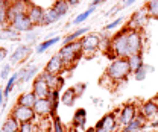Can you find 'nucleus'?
<instances>
[{"label": "nucleus", "mask_w": 158, "mask_h": 132, "mask_svg": "<svg viewBox=\"0 0 158 132\" xmlns=\"http://www.w3.org/2000/svg\"><path fill=\"white\" fill-rule=\"evenodd\" d=\"M131 68H129V64H128V59L126 58H114L111 59V62L108 64L106 70H105V76L110 82L113 84H117V82H123L128 79V76L131 75Z\"/></svg>", "instance_id": "f257e3e1"}, {"label": "nucleus", "mask_w": 158, "mask_h": 132, "mask_svg": "<svg viewBox=\"0 0 158 132\" xmlns=\"http://www.w3.org/2000/svg\"><path fill=\"white\" fill-rule=\"evenodd\" d=\"M58 55L61 56V59L64 61V65H65V70L67 68H73L76 65V62L79 61V58H82V47H81V41H72V43H67L64 44L61 49H59Z\"/></svg>", "instance_id": "f03ea898"}, {"label": "nucleus", "mask_w": 158, "mask_h": 132, "mask_svg": "<svg viewBox=\"0 0 158 132\" xmlns=\"http://www.w3.org/2000/svg\"><path fill=\"white\" fill-rule=\"evenodd\" d=\"M128 31L129 27L125 26L120 29L116 35L111 37V49L106 52V55L114 59V58H126V47H128Z\"/></svg>", "instance_id": "7ed1b4c3"}, {"label": "nucleus", "mask_w": 158, "mask_h": 132, "mask_svg": "<svg viewBox=\"0 0 158 132\" xmlns=\"http://www.w3.org/2000/svg\"><path fill=\"white\" fill-rule=\"evenodd\" d=\"M144 47V37L143 32L137 29L128 31V47H126V58L135 53H141Z\"/></svg>", "instance_id": "20e7f679"}, {"label": "nucleus", "mask_w": 158, "mask_h": 132, "mask_svg": "<svg viewBox=\"0 0 158 132\" xmlns=\"http://www.w3.org/2000/svg\"><path fill=\"white\" fill-rule=\"evenodd\" d=\"M81 47H82V55L85 58L93 56L99 49H100V35L99 34H85L79 39Z\"/></svg>", "instance_id": "39448f33"}, {"label": "nucleus", "mask_w": 158, "mask_h": 132, "mask_svg": "<svg viewBox=\"0 0 158 132\" xmlns=\"http://www.w3.org/2000/svg\"><path fill=\"white\" fill-rule=\"evenodd\" d=\"M138 108H140V106H138L137 103L129 102V103L123 105L118 111H116V114H117V120H118V126L123 128V126H126L129 122H132V120L138 115Z\"/></svg>", "instance_id": "423d86ee"}, {"label": "nucleus", "mask_w": 158, "mask_h": 132, "mask_svg": "<svg viewBox=\"0 0 158 132\" xmlns=\"http://www.w3.org/2000/svg\"><path fill=\"white\" fill-rule=\"evenodd\" d=\"M9 115H12L15 120H19L20 125H21V123H27V122H34V120L37 118L34 108L23 106V105H20V103H15V106L11 109V114H9Z\"/></svg>", "instance_id": "0eeeda50"}, {"label": "nucleus", "mask_w": 158, "mask_h": 132, "mask_svg": "<svg viewBox=\"0 0 158 132\" xmlns=\"http://www.w3.org/2000/svg\"><path fill=\"white\" fill-rule=\"evenodd\" d=\"M149 14H148V11H146V8L143 6V8H140L137 11H134L132 12V15L129 17L128 20V27L129 29H137V31H141L146 24H148V21H149Z\"/></svg>", "instance_id": "6e6552de"}, {"label": "nucleus", "mask_w": 158, "mask_h": 132, "mask_svg": "<svg viewBox=\"0 0 158 132\" xmlns=\"http://www.w3.org/2000/svg\"><path fill=\"white\" fill-rule=\"evenodd\" d=\"M32 2L29 0H11L8 8V21L11 23L19 14H27V9Z\"/></svg>", "instance_id": "1a4fd4ad"}, {"label": "nucleus", "mask_w": 158, "mask_h": 132, "mask_svg": "<svg viewBox=\"0 0 158 132\" xmlns=\"http://www.w3.org/2000/svg\"><path fill=\"white\" fill-rule=\"evenodd\" d=\"M34 111L35 115L38 118H47V117H53V106H52V102L49 100V97L46 99H38L34 105Z\"/></svg>", "instance_id": "9d476101"}, {"label": "nucleus", "mask_w": 158, "mask_h": 132, "mask_svg": "<svg viewBox=\"0 0 158 132\" xmlns=\"http://www.w3.org/2000/svg\"><path fill=\"white\" fill-rule=\"evenodd\" d=\"M138 113L141 114L148 122L154 120L155 117H158V102L154 100H146V102H141L140 103V108H138Z\"/></svg>", "instance_id": "9b49d317"}, {"label": "nucleus", "mask_w": 158, "mask_h": 132, "mask_svg": "<svg viewBox=\"0 0 158 132\" xmlns=\"http://www.w3.org/2000/svg\"><path fill=\"white\" fill-rule=\"evenodd\" d=\"M9 24H11L19 34H21V32H31V31L34 29V23L27 17V14H19Z\"/></svg>", "instance_id": "f8f14e48"}, {"label": "nucleus", "mask_w": 158, "mask_h": 132, "mask_svg": "<svg viewBox=\"0 0 158 132\" xmlns=\"http://www.w3.org/2000/svg\"><path fill=\"white\" fill-rule=\"evenodd\" d=\"M32 91H34V94L37 96L38 99H46V97H49L52 88H50L49 84L38 75L34 79V82H32Z\"/></svg>", "instance_id": "ddd939ff"}, {"label": "nucleus", "mask_w": 158, "mask_h": 132, "mask_svg": "<svg viewBox=\"0 0 158 132\" xmlns=\"http://www.w3.org/2000/svg\"><path fill=\"white\" fill-rule=\"evenodd\" d=\"M31 55V47L27 44H20L19 47L9 55V64L11 65H15L20 62H24Z\"/></svg>", "instance_id": "4468645a"}, {"label": "nucleus", "mask_w": 158, "mask_h": 132, "mask_svg": "<svg viewBox=\"0 0 158 132\" xmlns=\"http://www.w3.org/2000/svg\"><path fill=\"white\" fill-rule=\"evenodd\" d=\"M44 70H46V72H49V73H53V75H61V73L65 70L64 61H62L61 56L56 53V55H53V56L47 61V64H46Z\"/></svg>", "instance_id": "2eb2a0df"}, {"label": "nucleus", "mask_w": 158, "mask_h": 132, "mask_svg": "<svg viewBox=\"0 0 158 132\" xmlns=\"http://www.w3.org/2000/svg\"><path fill=\"white\" fill-rule=\"evenodd\" d=\"M98 123H100L103 128H106L110 132H118L120 126H118V120H117V114L116 113H108L105 114Z\"/></svg>", "instance_id": "dca6fc26"}, {"label": "nucleus", "mask_w": 158, "mask_h": 132, "mask_svg": "<svg viewBox=\"0 0 158 132\" xmlns=\"http://www.w3.org/2000/svg\"><path fill=\"white\" fill-rule=\"evenodd\" d=\"M44 11L40 5L31 3L29 9H27V17L34 23V26H43V19H44Z\"/></svg>", "instance_id": "f3484780"}, {"label": "nucleus", "mask_w": 158, "mask_h": 132, "mask_svg": "<svg viewBox=\"0 0 158 132\" xmlns=\"http://www.w3.org/2000/svg\"><path fill=\"white\" fill-rule=\"evenodd\" d=\"M146 123H148V120L138 113V115L132 120V122H129L126 126L120 128L118 132H137V131H140V129H144V128H146Z\"/></svg>", "instance_id": "a211bd4d"}, {"label": "nucleus", "mask_w": 158, "mask_h": 132, "mask_svg": "<svg viewBox=\"0 0 158 132\" xmlns=\"http://www.w3.org/2000/svg\"><path fill=\"white\" fill-rule=\"evenodd\" d=\"M17 73H19L17 85H19V84H26V82H29L34 76L38 73V65H27V67H23V68H20Z\"/></svg>", "instance_id": "6ab92c4d"}, {"label": "nucleus", "mask_w": 158, "mask_h": 132, "mask_svg": "<svg viewBox=\"0 0 158 132\" xmlns=\"http://www.w3.org/2000/svg\"><path fill=\"white\" fill-rule=\"evenodd\" d=\"M62 15L59 14L58 11L52 6V8H49V9H46L44 11V19H43V26H50V24H53V23H56L59 19H61Z\"/></svg>", "instance_id": "aec40b11"}, {"label": "nucleus", "mask_w": 158, "mask_h": 132, "mask_svg": "<svg viewBox=\"0 0 158 132\" xmlns=\"http://www.w3.org/2000/svg\"><path fill=\"white\" fill-rule=\"evenodd\" d=\"M38 100V97L34 94V91H27V93H23V94L19 97L17 103L23 105V106H29V108H34L35 102Z\"/></svg>", "instance_id": "412c9836"}, {"label": "nucleus", "mask_w": 158, "mask_h": 132, "mask_svg": "<svg viewBox=\"0 0 158 132\" xmlns=\"http://www.w3.org/2000/svg\"><path fill=\"white\" fill-rule=\"evenodd\" d=\"M76 99H78V96H76V93H75L73 87L67 88V90L61 94V102H62L65 106H73V105L76 103Z\"/></svg>", "instance_id": "4be33fe9"}, {"label": "nucleus", "mask_w": 158, "mask_h": 132, "mask_svg": "<svg viewBox=\"0 0 158 132\" xmlns=\"http://www.w3.org/2000/svg\"><path fill=\"white\" fill-rule=\"evenodd\" d=\"M19 128H20V122L15 120L12 115H9V117L3 122L0 132H19Z\"/></svg>", "instance_id": "5701e85b"}, {"label": "nucleus", "mask_w": 158, "mask_h": 132, "mask_svg": "<svg viewBox=\"0 0 158 132\" xmlns=\"http://www.w3.org/2000/svg\"><path fill=\"white\" fill-rule=\"evenodd\" d=\"M73 126H78V128H85L87 125V111L84 108H79L75 111V115H73Z\"/></svg>", "instance_id": "b1692460"}, {"label": "nucleus", "mask_w": 158, "mask_h": 132, "mask_svg": "<svg viewBox=\"0 0 158 132\" xmlns=\"http://www.w3.org/2000/svg\"><path fill=\"white\" fill-rule=\"evenodd\" d=\"M126 59H128V64H129V68H131L132 73H134L135 70H138L140 67L144 65V61H143V55H141V53L131 55V56H128Z\"/></svg>", "instance_id": "393cba45"}, {"label": "nucleus", "mask_w": 158, "mask_h": 132, "mask_svg": "<svg viewBox=\"0 0 158 132\" xmlns=\"http://www.w3.org/2000/svg\"><path fill=\"white\" fill-rule=\"evenodd\" d=\"M11 0H0V27H5V24H9L8 21V8Z\"/></svg>", "instance_id": "a878e982"}, {"label": "nucleus", "mask_w": 158, "mask_h": 132, "mask_svg": "<svg viewBox=\"0 0 158 132\" xmlns=\"http://www.w3.org/2000/svg\"><path fill=\"white\" fill-rule=\"evenodd\" d=\"M85 34H88V27H79L78 31H75V32H72L70 35L62 38V44H67V43H72V41H78V39H81Z\"/></svg>", "instance_id": "bb28decb"}, {"label": "nucleus", "mask_w": 158, "mask_h": 132, "mask_svg": "<svg viewBox=\"0 0 158 132\" xmlns=\"http://www.w3.org/2000/svg\"><path fill=\"white\" fill-rule=\"evenodd\" d=\"M17 80H19V73H12V75L8 77V82H6V87L3 88V94H5V102L8 100V96L9 93L14 90V87L17 85Z\"/></svg>", "instance_id": "cd10ccee"}, {"label": "nucleus", "mask_w": 158, "mask_h": 132, "mask_svg": "<svg viewBox=\"0 0 158 132\" xmlns=\"http://www.w3.org/2000/svg\"><path fill=\"white\" fill-rule=\"evenodd\" d=\"M149 17L154 20H158V0H148L144 5Z\"/></svg>", "instance_id": "c85d7f7f"}, {"label": "nucleus", "mask_w": 158, "mask_h": 132, "mask_svg": "<svg viewBox=\"0 0 158 132\" xmlns=\"http://www.w3.org/2000/svg\"><path fill=\"white\" fill-rule=\"evenodd\" d=\"M96 8H98V6H93V5H90V8H88L87 11L81 12V14H78V15L75 17V20L72 21V24H81V23H84L85 20L88 19V17H90V15H91V14L96 11Z\"/></svg>", "instance_id": "c756f323"}, {"label": "nucleus", "mask_w": 158, "mask_h": 132, "mask_svg": "<svg viewBox=\"0 0 158 132\" xmlns=\"http://www.w3.org/2000/svg\"><path fill=\"white\" fill-rule=\"evenodd\" d=\"M40 76L49 84V87H50L52 90L56 88V82H58V76L59 75H53V73H49V72L43 70V73H40Z\"/></svg>", "instance_id": "7c9ffc66"}, {"label": "nucleus", "mask_w": 158, "mask_h": 132, "mask_svg": "<svg viewBox=\"0 0 158 132\" xmlns=\"http://www.w3.org/2000/svg\"><path fill=\"white\" fill-rule=\"evenodd\" d=\"M59 39H61L59 37H53V38H50V39H46V41H43L38 47H37V53H43V52H46L47 49H50L52 46H55Z\"/></svg>", "instance_id": "2f4dec72"}, {"label": "nucleus", "mask_w": 158, "mask_h": 132, "mask_svg": "<svg viewBox=\"0 0 158 132\" xmlns=\"http://www.w3.org/2000/svg\"><path fill=\"white\" fill-rule=\"evenodd\" d=\"M52 6L58 11L61 15H65V14L69 12V9H70V5H69L67 0H55V3H53Z\"/></svg>", "instance_id": "473e14b6"}, {"label": "nucleus", "mask_w": 158, "mask_h": 132, "mask_svg": "<svg viewBox=\"0 0 158 132\" xmlns=\"http://www.w3.org/2000/svg\"><path fill=\"white\" fill-rule=\"evenodd\" d=\"M49 100L52 102V106H53V114L56 115V111H58V103L61 102V93H59V90H52L50 91V94H49Z\"/></svg>", "instance_id": "72a5a7b5"}, {"label": "nucleus", "mask_w": 158, "mask_h": 132, "mask_svg": "<svg viewBox=\"0 0 158 132\" xmlns=\"http://www.w3.org/2000/svg\"><path fill=\"white\" fill-rule=\"evenodd\" d=\"M38 125L35 122H27V123H21L19 128V132H38Z\"/></svg>", "instance_id": "f704fd0d"}, {"label": "nucleus", "mask_w": 158, "mask_h": 132, "mask_svg": "<svg viewBox=\"0 0 158 132\" xmlns=\"http://www.w3.org/2000/svg\"><path fill=\"white\" fill-rule=\"evenodd\" d=\"M50 129H52V132H67L58 115H53V118H52V128Z\"/></svg>", "instance_id": "c9c22d12"}, {"label": "nucleus", "mask_w": 158, "mask_h": 132, "mask_svg": "<svg viewBox=\"0 0 158 132\" xmlns=\"http://www.w3.org/2000/svg\"><path fill=\"white\" fill-rule=\"evenodd\" d=\"M132 75H134V77H135V80H144L146 76H148V70H146V67L143 65V67H140L138 70H135Z\"/></svg>", "instance_id": "e433bc0d"}, {"label": "nucleus", "mask_w": 158, "mask_h": 132, "mask_svg": "<svg viewBox=\"0 0 158 132\" xmlns=\"http://www.w3.org/2000/svg\"><path fill=\"white\" fill-rule=\"evenodd\" d=\"M122 23H123V19H122V17H117L116 20H113V21H111L110 24H106V26L103 27V31H105V32H108V31L117 29V27L120 26V24H122Z\"/></svg>", "instance_id": "4c0bfd02"}, {"label": "nucleus", "mask_w": 158, "mask_h": 132, "mask_svg": "<svg viewBox=\"0 0 158 132\" xmlns=\"http://www.w3.org/2000/svg\"><path fill=\"white\" fill-rule=\"evenodd\" d=\"M73 90H75L76 96H78V97H81V96L85 93V90H87V84L79 82V84H76V85H73Z\"/></svg>", "instance_id": "58836bf2"}, {"label": "nucleus", "mask_w": 158, "mask_h": 132, "mask_svg": "<svg viewBox=\"0 0 158 132\" xmlns=\"http://www.w3.org/2000/svg\"><path fill=\"white\" fill-rule=\"evenodd\" d=\"M11 64H6V65H3L2 67V72H0V77L2 79H8L9 76H11Z\"/></svg>", "instance_id": "ea45409f"}, {"label": "nucleus", "mask_w": 158, "mask_h": 132, "mask_svg": "<svg viewBox=\"0 0 158 132\" xmlns=\"http://www.w3.org/2000/svg\"><path fill=\"white\" fill-rule=\"evenodd\" d=\"M135 2H137V0H123V2L120 3V6H122V9H125V8H129V6H132Z\"/></svg>", "instance_id": "a19ab883"}, {"label": "nucleus", "mask_w": 158, "mask_h": 132, "mask_svg": "<svg viewBox=\"0 0 158 132\" xmlns=\"http://www.w3.org/2000/svg\"><path fill=\"white\" fill-rule=\"evenodd\" d=\"M120 9H122V6H120V5H117V6H113V8H111V9L106 12V15H116Z\"/></svg>", "instance_id": "79ce46f5"}, {"label": "nucleus", "mask_w": 158, "mask_h": 132, "mask_svg": "<svg viewBox=\"0 0 158 132\" xmlns=\"http://www.w3.org/2000/svg\"><path fill=\"white\" fill-rule=\"evenodd\" d=\"M8 56V49H5V47H0V64H2V61H5Z\"/></svg>", "instance_id": "37998d69"}, {"label": "nucleus", "mask_w": 158, "mask_h": 132, "mask_svg": "<svg viewBox=\"0 0 158 132\" xmlns=\"http://www.w3.org/2000/svg\"><path fill=\"white\" fill-rule=\"evenodd\" d=\"M64 84H65L64 77L59 75V76H58V82H56V90H59V91H61V90H62V87H64Z\"/></svg>", "instance_id": "c03bdc74"}, {"label": "nucleus", "mask_w": 158, "mask_h": 132, "mask_svg": "<svg viewBox=\"0 0 158 132\" xmlns=\"http://www.w3.org/2000/svg\"><path fill=\"white\" fill-rule=\"evenodd\" d=\"M94 132H110V131H108L106 128H103L100 123H98V125L94 126Z\"/></svg>", "instance_id": "a18cd8bd"}, {"label": "nucleus", "mask_w": 158, "mask_h": 132, "mask_svg": "<svg viewBox=\"0 0 158 132\" xmlns=\"http://www.w3.org/2000/svg\"><path fill=\"white\" fill-rule=\"evenodd\" d=\"M149 123H151V126H152L154 129H158V117H155L154 120H151Z\"/></svg>", "instance_id": "49530a36"}, {"label": "nucleus", "mask_w": 158, "mask_h": 132, "mask_svg": "<svg viewBox=\"0 0 158 132\" xmlns=\"http://www.w3.org/2000/svg\"><path fill=\"white\" fill-rule=\"evenodd\" d=\"M144 67H146L148 73H154V72H155V67H154V65H148V64H144Z\"/></svg>", "instance_id": "de8ad7c7"}, {"label": "nucleus", "mask_w": 158, "mask_h": 132, "mask_svg": "<svg viewBox=\"0 0 158 132\" xmlns=\"http://www.w3.org/2000/svg\"><path fill=\"white\" fill-rule=\"evenodd\" d=\"M67 2H69L70 6H75V5H79V3H81V0H67Z\"/></svg>", "instance_id": "09e8293b"}, {"label": "nucleus", "mask_w": 158, "mask_h": 132, "mask_svg": "<svg viewBox=\"0 0 158 132\" xmlns=\"http://www.w3.org/2000/svg\"><path fill=\"white\" fill-rule=\"evenodd\" d=\"M103 2H105V0H91V5H93V6H99V5L103 3Z\"/></svg>", "instance_id": "8fccbe9b"}, {"label": "nucleus", "mask_w": 158, "mask_h": 132, "mask_svg": "<svg viewBox=\"0 0 158 132\" xmlns=\"http://www.w3.org/2000/svg\"><path fill=\"white\" fill-rule=\"evenodd\" d=\"M3 102H5V94H3V90H0V106L3 105Z\"/></svg>", "instance_id": "3c124183"}, {"label": "nucleus", "mask_w": 158, "mask_h": 132, "mask_svg": "<svg viewBox=\"0 0 158 132\" xmlns=\"http://www.w3.org/2000/svg\"><path fill=\"white\" fill-rule=\"evenodd\" d=\"M84 132H94V128H88V129H85Z\"/></svg>", "instance_id": "603ef678"}, {"label": "nucleus", "mask_w": 158, "mask_h": 132, "mask_svg": "<svg viewBox=\"0 0 158 132\" xmlns=\"http://www.w3.org/2000/svg\"><path fill=\"white\" fill-rule=\"evenodd\" d=\"M38 132H52V129H40Z\"/></svg>", "instance_id": "864d4df0"}, {"label": "nucleus", "mask_w": 158, "mask_h": 132, "mask_svg": "<svg viewBox=\"0 0 158 132\" xmlns=\"http://www.w3.org/2000/svg\"><path fill=\"white\" fill-rule=\"evenodd\" d=\"M137 132H152V131H149V129H140V131H137Z\"/></svg>", "instance_id": "5fc2aeb1"}, {"label": "nucleus", "mask_w": 158, "mask_h": 132, "mask_svg": "<svg viewBox=\"0 0 158 132\" xmlns=\"http://www.w3.org/2000/svg\"><path fill=\"white\" fill-rule=\"evenodd\" d=\"M155 100H157V102H158V96H157V99H155Z\"/></svg>", "instance_id": "6e6d98bb"}, {"label": "nucleus", "mask_w": 158, "mask_h": 132, "mask_svg": "<svg viewBox=\"0 0 158 132\" xmlns=\"http://www.w3.org/2000/svg\"><path fill=\"white\" fill-rule=\"evenodd\" d=\"M2 38H5V37H0V39H2Z\"/></svg>", "instance_id": "4d7b16f0"}, {"label": "nucleus", "mask_w": 158, "mask_h": 132, "mask_svg": "<svg viewBox=\"0 0 158 132\" xmlns=\"http://www.w3.org/2000/svg\"><path fill=\"white\" fill-rule=\"evenodd\" d=\"M155 132H158V129H157V131H155Z\"/></svg>", "instance_id": "13d9d810"}]
</instances>
